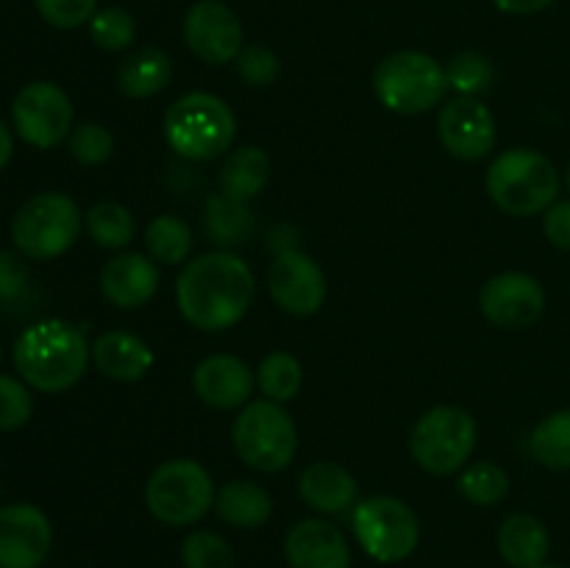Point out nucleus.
Returning a JSON list of instances; mask_svg holds the SVG:
<instances>
[{
	"label": "nucleus",
	"instance_id": "412c9836",
	"mask_svg": "<svg viewBox=\"0 0 570 568\" xmlns=\"http://www.w3.org/2000/svg\"><path fill=\"white\" fill-rule=\"evenodd\" d=\"M92 362L104 376L131 384L154 368V349L139 334L111 329L95 337Z\"/></svg>",
	"mask_w": 570,
	"mask_h": 568
},
{
	"label": "nucleus",
	"instance_id": "dca6fc26",
	"mask_svg": "<svg viewBox=\"0 0 570 568\" xmlns=\"http://www.w3.org/2000/svg\"><path fill=\"white\" fill-rule=\"evenodd\" d=\"M438 137L454 159L479 161L495 148V117L479 98L456 95L440 109Z\"/></svg>",
	"mask_w": 570,
	"mask_h": 568
},
{
	"label": "nucleus",
	"instance_id": "6ab92c4d",
	"mask_svg": "<svg viewBox=\"0 0 570 568\" xmlns=\"http://www.w3.org/2000/svg\"><path fill=\"white\" fill-rule=\"evenodd\" d=\"M159 290V265L139 251H120L100 271V293L117 310H139Z\"/></svg>",
	"mask_w": 570,
	"mask_h": 568
},
{
	"label": "nucleus",
	"instance_id": "f257e3e1",
	"mask_svg": "<svg viewBox=\"0 0 570 568\" xmlns=\"http://www.w3.org/2000/svg\"><path fill=\"white\" fill-rule=\"evenodd\" d=\"M256 295V276L234 251H209L181 267L176 304L184 321L198 332H226L248 315Z\"/></svg>",
	"mask_w": 570,
	"mask_h": 568
},
{
	"label": "nucleus",
	"instance_id": "cd10ccee",
	"mask_svg": "<svg viewBox=\"0 0 570 568\" xmlns=\"http://www.w3.org/2000/svg\"><path fill=\"white\" fill-rule=\"evenodd\" d=\"M529 449L549 471H570V407L551 412L534 427Z\"/></svg>",
	"mask_w": 570,
	"mask_h": 568
},
{
	"label": "nucleus",
	"instance_id": "72a5a7b5",
	"mask_svg": "<svg viewBox=\"0 0 570 568\" xmlns=\"http://www.w3.org/2000/svg\"><path fill=\"white\" fill-rule=\"evenodd\" d=\"M184 568H234V549L220 532L195 529L181 543Z\"/></svg>",
	"mask_w": 570,
	"mask_h": 568
},
{
	"label": "nucleus",
	"instance_id": "4468645a",
	"mask_svg": "<svg viewBox=\"0 0 570 568\" xmlns=\"http://www.w3.org/2000/svg\"><path fill=\"white\" fill-rule=\"evenodd\" d=\"M267 290L278 310L295 317H312L323 310L328 282L323 267L304 251H287L271 262Z\"/></svg>",
	"mask_w": 570,
	"mask_h": 568
},
{
	"label": "nucleus",
	"instance_id": "0eeeda50",
	"mask_svg": "<svg viewBox=\"0 0 570 568\" xmlns=\"http://www.w3.org/2000/svg\"><path fill=\"white\" fill-rule=\"evenodd\" d=\"M212 473L189 457L165 460L145 482V507L165 527H193L215 507Z\"/></svg>",
	"mask_w": 570,
	"mask_h": 568
},
{
	"label": "nucleus",
	"instance_id": "423d86ee",
	"mask_svg": "<svg viewBox=\"0 0 570 568\" xmlns=\"http://www.w3.org/2000/svg\"><path fill=\"white\" fill-rule=\"evenodd\" d=\"M373 92L393 115H426L449 92L445 67L423 50H395L379 61Z\"/></svg>",
	"mask_w": 570,
	"mask_h": 568
},
{
	"label": "nucleus",
	"instance_id": "7c9ffc66",
	"mask_svg": "<svg viewBox=\"0 0 570 568\" xmlns=\"http://www.w3.org/2000/svg\"><path fill=\"white\" fill-rule=\"evenodd\" d=\"M456 490L476 507H495L510 496V473L499 462H471L456 479Z\"/></svg>",
	"mask_w": 570,
	"mask_h": 568
},
{
	"label": "nucleus",
	"instance_id": "393cba45",
	"mask_svg": "<svg viewBox=\"0 0 570 568\" xmlns=\"http://www.w3.org/2000/svg\"><path fill=\"white\" fill-rule=\"evenodd\" d=\"M215 512L220 521L237 529H259L271 521L273 499L259 482L250 479H232L220 484L215 499Z\"/></svg>",
	"mask_w": 570,
	"mask_h": 568
},
{
	"label": "nucleus",
	"instance_id": "58836bf2",
	"mask_svg": "<svg viewBox=\"0 0 570 568\" xmlns=\"http://www.w3.org/2000/svg\"><path fill=\"white\" fill-rule=\"evenodd\" d=\"M33 6L48 26L61 28V31L89 26L98 11V0H33Z\"/></svg>",
	"mask_w": 570,
	"mask_h": 568
},
{
	"label": "nucleus",
	"instance_id": "aec40b11",
	"mask_svg": "<svg viewBox=\"0 0 570 568\" xmlns=\"http://www.w3.org/2000/svg\"><path fill=\"white\" fill-rule=\"evenodd\" d=\"M298 493L321 516H343L356 507L360 484H356L354 473L340 462L317 460L301 473Z\"/></svg>",
	"mask_w": 570,
	"mask_h": 568
},
{
	"label": "nucleus",
	"instance_id": "6e6552de",
	"mask_svg": "<svg viewBox=\"0 0 570 568\" xmlns=\"http://www.w3.org/2000/svg\"><path fill=\"white\" fill-rule=\"evenodd\" d=\"M232 443L239 460L262 473H278L295 460L298 427L293 415L271 399L248 401L232 427Z\"/></svg>",
	"mask_w": 570,
	"mask_h": 568
},
{
	"label": "nucleus",
	"instance_id": "f704fd0d",
	"mask_svg": "<svg viewBox=\"0 0 570 568\" xmlns=\"http://www.w3.org/2000/svg\"><path fill=\"white\" fill-rule=\"evenodd\" d=\"M67 148H70V156L78 165L100 167L115 154V137L100 123H81L67 137Z\"/></svg>",
	"mask_w": 570,
	"mask_h": 568
},
{
	"label": "nucleus",
	"instance_id": "4be33fe9",
	"mask_svg": "<svg viewBox=\"0 0 570 568\" xmlns=\"http://www.w3.org/2000/svg\"><path fill=\"white\" fill-rule=\"evenodd\" d=\"M495 546L510 568H538L549 560L551 535L549 527L532 512H512L501 521Z\"/></svg>",
	"mask_w": 570,
	"mask_h": 568
},
{
	"label": "nucleus",
	"instance_id": "7ed1b4c3",
	"mask_svg": "<svg viewBox=\"0 0 570 568\" xmlns=\"http://www.w3.org/2000/svg\"><path fill=\"white\" fill-rule=\"evenodd\" d=\"M165 139L181 159H220L237 139V115L220 95L187 92L165 111Z\"/></svg>",
	"mask_w": 570,
	"mask_h": 568
},
{
	"label": "nucleus",
	"instance_id": "f3484780",
	"mask_svg": "<svg viewBox=\"0 0 570 568\" xmlns=\"http://www.w3.org/2000/svg\"><path fill=\"white\" fill-rule=\"evenodd\" d=\"M256 376L248 362L234 354H212L193 371V390L215 410H243L254 393Z\"/></svg>",
	"mask_w": 570,
	"mask_h": 568
},
{
	"label": "nucleus",
	"instance_id": "9b49d317",
	"mask_svg": "<svg viewBox=\"0 0 570 568\" xmlns=\"http://www.w3.org/2000/svg\"><path fill=\"white\" fill-rule=\"evenodd\" d=\"M72 100L56 81H31L17 89L11 100V128L26 145L37 150L56 148L70 137Z\"/></svg>",
	"mask_w": 570,
	"mask_h": 568
},
{
	"label": "nucleus",
	"instance_id": "c9c22d12",
	"mask_svg": "<svg viewBox=\"0 0 570 568\" xmlns=\"http://www.w3.org/2000/svg\"><path fill=\"white\" fill-rule=\"evenodd\" d=\"M33 418L31 388L20 376L0 373V432H17Z\"/></svg>",
	"mask_w": 570,
	"mask_h": 568
},
{
	"label": "nucleus",
	"instance_id": "4c0bfd02",
	"mask_svg": "<svg viewBox=\"0 0 570 568\" xmlns=\"http://www.w3.org/2000/svg\"><path fill=\"white\" fill-rule=\"evenodd\" d=\"M237 76L243 78L248 87L254 89H265L271 84H276L278 72H282V59L276 56V50H271L267 45H245L239 50L237 61Z\"/></svg>",
	"mask_w": 570,
	"mask_h": 568
},
{
	"label": "nucleus",
	"instance_id": "ddd939ff",
	"mask_svg": "<svg viewBox=\"0 0 570 568\" xmlns=\"http://www.w3.org/2000/svg\"><path fill=\"white\" fill-rule=\"evenodd\" d=\"M479 310L493 326L521 332L546 312V290L532 273L507 271L490 278L479 293Z\"/></svg>",
	"mask_w": 570,
	"mask_h": 568
},
{
	"label": "nucleus",
	"instance_id": "a19ab883",
	"mask_svg": "<svg viewBox=\"0 0 570 568\" xmlns=\"http://www.w3.org/2000/svg\"><path fill=\"white\" fill-rule=\"evenodd\" d=\"M298 232L287 223H278V226L271 228V251L273 254H287V251H301L298 248Z\"/></svg>",
	"mask_w": 570,
	"mask_h": 568
},
{
	"label": "nucleus",
	"instance_id": "a878e982",
	"mask_svg": "<svg viewBox=\"0 0 570 568\" xmlns=\"http://www.w3.org/2000/svg\"><path fill=\"white\" fill-rule=\"evenodd\" d=\"M254 228H256V217H254V209H250V204L234 200L223 193L209 195V198H206L204 232L212 245H217L220 251L239 248V245H245L250 237H254Z\"/></svg>",
	"mask_w": 570,
	"mask_h": 568
},
{
	"label": "nucleus",
	"instance_id": "b1692460",
	"mask_svg": "<svg viewBox=\"0 0 570 568\" xmlns=\"http://www.w3.org/2000/svg\"><path fill=\"white\" fill-rule=\"evenodd\" d=\"M267 182H271V156L259 145H239L228 150L217 176L220 193L243 204H250L267 187Z\"/></svg>",
	"mask_w": 570,
	"mask_h": 568
},
{
	"label": "nucleus",
	"instance_id": "2f4dec72",
	"mask_svg": "<svg viewBox=\"0 0 570 568\" xmlns=\"http://www.w3.org/2000/svg\"><path fill=\"white\" fill-rule=\"evenodd\" d=\"M445 78H449V89L465 98H479L493 87V61L479 50H462L454 59L445 65Z\"/></svg>",
	"mask_w": 570,
	"mask_h": 568
},
{
	"label": "nucleus",
	"instance_id": "c03bdc74",
	"mask_svg": "<svg viewBox=\"0 0 570 568\" xmlns=\"http://www.w3.org/2000/svg\"><path fill=\"white\" fill-rule=\"evenodd\" d=\"M566 184H568V193H570V167H568V173H566Z\"/></svg>",
	"mask_w": 570,
	"mask_h": 568
},
{
	"label": "nucleus",
	"instance_id": "e433bc0d",
	"mask_svg": "<svg viewBox=\"0 0 570 568\" xmlns=\"http://www.w3.org/2000/svg\"><path fill=\"white\" fill-rule=\"evenodd\" d=\"M31 287L33 278L31 267H28V256H22L17 248H0V304H26Z\"/></svg>",
	"mask_w": 570,
	"mask_h": 568
},
{
	"label": "nucleus",
	"instance_id": "79ce46f5",
	"mask_svg": "<svg viewBox=\"0 0 570 568\" xmlns=\"http://www.w3.org/2000/svg\"><path fill=\"white\" fill-rule=\"evenodd\" d=\"M554 0H493V6L504 14H518V17H527V14H538V11H546Z\"/></svg>",
	"mask_w": 570,
	"mask_h": 568
},
{
	"label": "nucleus",
	"instance_id": "f8f14e48",
	"mask_svg": "<svg viewBox=\"0 0 570 568\" xmlns=\"http://www.w3.org/2000/svg\"><path fill=\"white\" fill-rule=\"evenodd\" d=\"M184 42L206 65H234L245 48L243 20L223 0H198L184 14Z\"/></svg>",
	"mask_w": 570,
	"mask_h": 568
},
{
	"label": "nucleus",
	"instance_id": "39448f33",
	"mask_svg": "<svg viewBox=\"0 0 570 568\" xmlns=\"http://www.w3.org/2000/svg\"><path fill=\"white\" fill-rule=\"evenodd\" d=\"M81 228L83 215L76 200L59 189H45L17 206L9 234L22 256L48 262L65 256L78 243Z\"/></svg>",
	"mask_w": 570,
	"mask_h": 568
},
{
	"label": "nucleus",
	"instance_id": "9d476101",
	"mask_svg": "<svg viewBox=\"0 0 570 568\" xmlns=\"http://www.w3.org/2000/svg\"><path fill=\"white\" fill-rule=\"evenodd\" d=\"M479 429L468 410L438 404L423 412L410 432V454L432 477H449L471 460Z\"/></svg>",
	"mask_w": 570,
	"mask_h": 568
},
{
	"label": "nucleus",
	"instance_id": "ea45409f",
	"mask_svg": "<svg viewBox=\"0 0 570 568\" xmlns=\"http://www.w3.org/2000/svg\"><path fill=\"white\" fill-rule=\"evenodd\" d=\"M543 234L554 248L570 251V200H554L543 212Z\"/></svg>",
	"mask_w": 570,
	"mask_h": 568
},
{
	"label": "nucleus",
	"instance_id": "473e14b6",
	"mask_svg": "<svg viewBox=\"0 0 570 568\" xmlns=\"http://www.w3.org/2000/svg\"><path fill=\"white\" fill-rule=\"evenodd\" d=\"M89 37L100 50L109 53H120V50L131 48L134 37H137V22H134L131 11L122 6H106V9L95 11L89 20Z\"/></svg>",
	"mask_w": 570,
	"mask_h": 568
},
{
	"label": "nucleus",
	"instance_id": "a18cd8bd",
	"mask_svg": "<svg viewBox=\"0 0 570 568\" xmlns=\"http://www.w3.org/2000/svg\"><path fill=\"white\" fill-rule=\"evenodd\" d=\"M538 568H562V566H549V562H543V566H538Z\"/></svg>",
	"mask_w": 570,
	"mask_h": 568
},
{
	"label": "nucleus",
	"instance_id": "c85d7f7f",
	"mask_svg": "<svg viewBox=\"0 0 570 568\" xmlns=\"http://www.w3.org/2000/svg\"><path fill=\"white\" fill-rule=\"evenodd\" d=\"M256 384H259L262 395L276 404H287L304 388V365L289 351H271L265 360L259 362L256 371Z\"/></svg>",
	"mask_w": 570,
	"mask_h": 568
},
{
	"label": "nucleus",
	"instance_id": "49530a36",
	"mask_svg": "<svg viewBox=\"0 0 570 568\" xmlns=\"http://www.w3.org/2000/svg\"><path fill=\"white\" fill-rule=\"evenodd\" d=\"M0 362H3V345H0Z\"/></svg>",
	"mask_w": 570,
	"mask_h": 568
},
{
	"label": "nucleus",
	"instance_id": "a211bd4d",
	"mask_svg": "<svg viewBox=\"0 0 570 568\" xmlns=\"http://www.w3.org/2000/svg\"><path fill=\"white\" fill-rule=\"evenodd\" d=\"M289 568H351V543L326 518H304L284 538Z\"/></svg>",
	"mask_w": 570,
	"mask_h": 568
},
{
	"label": "nucleus",
	"instance_id": "37998d69",
	"mask_svg": "<svg viewBox=\"0 0 570 568\" xmlns=\"http://www.w3.org/2000/svg\"><path fill=\"white\" fill-rule=\"evenodd\" d=\"M11 156H14V131H11V128L0 120V173L6 170V165L11 161Z\"/></svg>",
	"mask_w": 570,
	"mask_h": 568
},
{
	"label": "nucleus",
	"instance_id": "bb28decb",
	"mask_svg": "<svg viewBox=\"0 0 570 568\" xmlns=\"http://www.w3.org/2000/svg\"><path fill=\"white\" fill-rule=\"evenodd\" d=\"M193 226L176 215H159L145 226V251L156 265H187L193 256Z\"/></svg>",
	"mask_w": 570,
	"mask_h": 568
},
{
	"label": "nucleus",
	"instance_id": "20e7f679",
	"mask_svg": "<svg viewBox=\"0 0 570 568\" xmlns=\"http://www.w3.org/2000/svg\"><path fill=\"white\" fill-rule=\"evenodd\" d=\"M554 161L534 148H510L488 167V195L512 217L543 215L560 195Z\"/></svg>",
	"mask_w": 570,
	"mask_h": 568
},
{
	"label": "nucleus",
	"instance_id": "2eb2a0df",
	"mask_svg": "<svg viewBox=\"0 0 570 568\" xmlns=\"http://www.w3.org/2000/svg\"><path fill=\"white\" fill-rule=\"evenodd\" d=\"M53 549V523L42 507L14 501L0 507V568H39Z\"/></svg>",
	"mask_w": 570,
	"mask_h": 568
},
{
	"label": "nucleus",
	"instance_id": "5701e85b",
	"mask_svg": "<svg viewBox=\"0 0 570 568\" xmlns=\"http://www.w3.org/2000/svg\"><path fill=\"white\" fill-rule=\"evenodd\" d=\"M173 81V59L167 50L145 45L134 50L117 67V89L131 100L154 98L165 92L167 84Z\"/></svg>",
	"mask_w": 570,
	"mask_h": 568
},
{
	"label": "nucleus",
	"instance_id": "c756f323",
	"mask_svg": "<svg viewBox=\"0 0 570 568\" xmlns=\"http://www.w3.org/2000/svg\"><path fill=\"white\" fill-rule=\"evenodd\" d=\"M89 237L95 245L106 251H122L134 239V215L128 206L117 204V200H100V204L89 206L87 217H83Z\"/></svg>",
	"mask_w": 570,
	"mask_h": 568
},
{
	"label": "nucleus",
	"instance_id": "1a4fd4ad",
	"mask_svg": "<svg viewBox=\"0 0 570 568\" xmlns=\"http://www.w3.org/2000/svg\"><path fill=\"white\" fill-rule=\"evenodd\" d=\"M351 529L360 549L382 566L410 560L421 546V518L395 496H371L356 501Z\"/></svg>",
	"mask_w": 570,
	"mask_h": 568
},
{
	"label": "nucleus",
	"instance_id": "f03ea898",
	"mask_svg": "<svg viewBox=\"0 0 570 568\" xmlns=\"http://www.w3.org/2000/svg\"><path fill=\"white\" fill-rule=\"evenodd\" d=\"M11 362L28 388L56 395L81 382L92 362V345L76 323L45 317L22 329L11 349Z\"/></svg>",
	"mask_w": 570,
	"mask_h": 568
}]
</instances>
